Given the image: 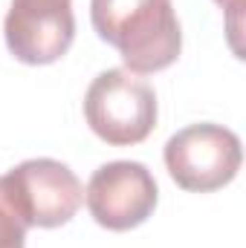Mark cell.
Wrapping results in <instances>:
<instances>
[{"label": "cell", "instance_id": "2", "mask_svg": "<svg viewBox=\"0 0 246 248\" xmlns=\"http://www.w3.org/2000/svg\"><path fill=\"white\" fill-rule=\"evenodd\" d=\"M84 119L102 141L113 147L139 144L157 127V95L139 75L105 69L84 93Z\"/></svg>", "mask_w": 246, "mask_h": 248}, {"label": "cell", "instance_id": "7", "mask_svg": "<svg viewBox=\"0 0 246 248\" xmlns=\"http://www.w3.org/2000/svg\"><path fill=\"white\" fill-rule=\"evenodd\" d=\"M26 219L9 196V187L0 176V248H23L26 243Z\"/></svg>", "mask_w": 246, "mask_h": 248}, {"label": "cell", "instance_id": "8", "mask_svg": "<svg viewBox=\"0 0 246 248\" xmlns=\"http://www.w3.org/2000/svg\"><path fill=\"white\" fill-rule=\"evenodd\" d=\"M223 15H226V32H229V46L238 58H244V44H241V35H244V6L246 0H214Z\"/></svg>", "mask_w": 246, "mask_h": 248}, {"label": "cell", "instance_id": "1", "mask_svg": "<svg viewBox=\"0 0 246 248\" xmlns=\"http://www.w3.org/2000/svg\"><path fill=\"white\" fill-rule=\"evenodd\" d=\"M90 20L133 75L159 72L180 58L183 29L174 0H90Z\"/></svg>", "mask_w": 246, "mask_h": 248}, {"label": "cell", "instance_id": "3", "mask_svg": "<svg viewBox=\"0 0 246 248\" xmlns=\"http://www.w3.org/2000/svg\"><path fill=\"white\" fill-rule=\"evenodd\" d=\"M171 179L183 190L209 193L229 185L244 162L241 139L223 124H188L177 130L162 150Z\"/></svg>", "mask_w": 246, "mask_h": 248}, {"label": "cell", "instance_id": "4", "mask_svg": "<svg viewBox=\"0 0 246 248\" xmlns=\"http://www.w3.org/2000/svg\"><path fill=\"white\" fill-rule=\"evenodd\" d=\"M12 202L29 228H58L75 217L84 202L78 176L58 159H26L3 173Z\"/></svg>", "mask_w": 246, "mask_h": 248}, {"label": "cell", "instance_id": "6", "mask_svg": "<svg viewBox=\"0 0 246 248\" xmlns=\"http://www.w3.org/2000/svg\"><path fill=\"white\" fill-rule=\"evenodd\" d=\"M3 35L9 52L23 63H55L75 38L72 0H12Z\"/></svg>", "mask_w": 246, "mask_h": 248}, {"label": "cell", "instance_id": "5", "mask_svg": "<svg viewBox=\"0 0 246 248\" xmlns=\"http://www.w3.org/2000/svg\"><path fill=\"white\" fill-rule=\"evenodd\" d=\"M159 190L154 173L133 159H116L93 170L84 202L90 217L107 231H130L157 208Z\"/></svg>", "mask_w": 246, "mask_h": 248}]
</instances>
